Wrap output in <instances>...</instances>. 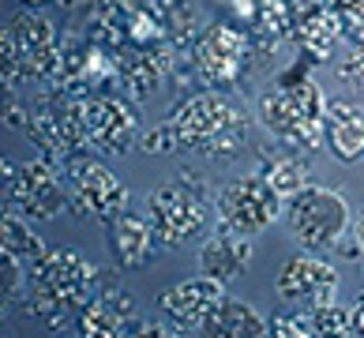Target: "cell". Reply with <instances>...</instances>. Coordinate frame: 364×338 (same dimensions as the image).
Segmentation results:
<instances>
[{
    "instance_id": "obj_28",
    "label": "cell",
    "mask_w": 364,
    "mask_h": 338,
    "mask_svg": "<svg viewBox=\"0 0 364 338\" xmlns=\"http://www.w3.org/2000/svg\"><path fill=\"white\" fill-rule=\"evenodd\" d=\"M334 16H338L342 38H349L353 46H364V0H357V4H349L342 11H334Z\"/></svg>"
},
{
    "instance_id": "obj_2",
    "label": "cell",
    "mask_w": 364,
    "mask_h": 338,
    "mask_svg": "<svg viewBox=\"0 0 364 338\" xmlns=\"http://www.w3.org/2000/svg\"><path fill=\"white\" fill-rule=\"evenodd\" d=\"M169 125L177 132L181 151H196V154H218L229 158L240 151L248 132V117L237 110L225 94H192L184 98L177 110L169 113Z\"/></svg>"
},
{
    "instance_id": "obj_16",
    "label": "cell",
    "mask_w": 364,
    "mask_h": 338,
    "mask_svg": "<svg viewBox=\"0 0 364 338\" xmlns=\"http://www.w3.org/2000/svg\"><path fill=\"white\" fill-rule=\"evenodd\" d=\"M169 53H173V46H166V49H117V60H120V83L117 87L132 102H146L161 87V72L169 68Z\"/></svg>"
},
{
    "instance_id": "obj_3",
    "label": "cell",
    "mask_w": 364,
    "mask_h": 338,
    "mask_svg": "<svg viewBox=\"0 0 364 338\" xmlns=\"http://www.w3.org/2000/svg\"><path fill=\"white\" fill-rule=\"evenodd\" d=\"M94 275H98V270H94V263L87 260V255L72 252V248L46 252V260H38V263L31 267L26 312L57 327L68 308H79L83 301H90Z\"/></svg>"
},
{
    "instance_id": "obj_17",
    "label": "cell",
    "mask_w": 364,
    "mask_h": 338,
    "mask_svg": "<svg viewBox=\"0 0 364 338\" xmlns=\"http://www.w3.org/2000/svg\"><path fill=\"white\" fill-rule=\"evenodd\" d=\"M323 135H327V147L334 158L360 162L364 158V110L353 102H327Z\"/></svg>"
},
{
    "instance_id": "obj_32",
    "label": "cell",
    "mask_w": 364,
    "mask_h": 338,
    "mask_svg": "<svg viewBox=\"0 0 364 338\" xmlns=\"http://www.w3.org/2000/svg\"><path fill=\"white\" fill-rule=\"evenodd\" d=\"M259 4L263 0H229V8H233V16L245 23V26H252L255 23V16H259Z\"/></svg>"
},
{
    "instance_id": "obj_20",
    "label": "cell",
    "mask_w": 364,
    "mask_h": 338,
    "mask_svg": "<svg viewBox=\"0 0 364 338\" xmlns=\"http://www.w3.org/2000/svg\"><path fill=\"white\" fill-rule=\"evenodd\" d=\"M210 338H263L271 334V323H267L252 305L237 301V297H222L218 308L207 316V323L199 327Z\"/></svg>"
},
{
    "instance_id": "obj_14",
    "label": "cell",
    "mask_w": 364,
    "mask_h": 338,
    "mask_svg": "<svg viewBox=\"0 0 364 338\" xmlns=\"http://www.w3.org/2000/svg\"><path fill=\"white\" fill-rule=\"evenodd\" d=\"M296 16H293V42L301 49V57H308L312 64H323L334 57V46H338V16L319 4V0H296Z\"/></svg>"
},
{
    "instance_id": "obj_10",
    "label": "cell",
    "mask_w": 364,
    "mask_h": 338,
    "mask_svg": "<svg viewBox=\"0 0 364 338\" xmlns=\"http://www.w3.org/2000/svg\"><path fill=\"white\" fill-rule=\"evenodd\" d=\"M64 181V166L53 158H34L8 177L4 196L11 203V211L26 214V218H57L68 207V184Z\"/></svg>"
},
{
    "instance_id": "obj_22",
    "label": "cell",
    "mask_w": 364,
    "mask_h": 338,
    "mask_svg": "<svg viewBox=\"0 0 364 338\" xmlns=\"http://www.w3.org/2000/svg\"><path fill=\"white\" fill-rule=\"evenodd\" d=\"M0 248L19 255L23 263H38V260H46V252H49L42 245V237H38L19 214H4V222H0Z\"/></svg>"
},
{
    "instance_id": "obj_4",
    "label": "cell",
    "mask_w": 364,
    "mask_h": 338,
    "mask_svg": "<svg viewBox=\"0 0 364 338\" xmlns=\"http://www.w3.org/2000/svg\"><path fill=\"white\" fill-rule=\"evenodd\" d=\"M146 218H151L161 245L181 248L184 241H192L207 229L210 218L207 188L199 184L196 173H181L177 181L161 184L146 196Z\"/></svg>"
},
{
    "instance_id": "obj_36",
    "label": "cell",
    "mask_w": 364,
    "mask_h": 338,
    "mask_svg": "<svg viewBox=\"0 0 364 338\" xmlns=\"http://www.w3.org/2000/svg\"><path fill=\"white\" fill-rule=\"evenodd\" d=\"M357 241H360V252H364V214H360V222H357Z\"/></svg>"
},
{
    "instance_id": "obj_37",
    "label": "cell",
    "mask_w": 364,
    "mask_h": 338,
    "mask_svg": "<svg viewBox=\"0 0 364 338\" xmlns=\"http://www.w3.org/2000/svg\"><path fill=\"white\" fill-rule=\"evenodd\" d=\"M23 4H34L38 8V4H60V0H23Z\"/></svg>"
},
{
    "instance_id": "obj_34",
    "label": "cell",
    "mask_w": 364,
    "mask_h": 338,
    "mask_svg": "<svg viewBox=\"0 0 364 338\" xmlns=\"http://www.w3.org/2000/svg\"><path fill=\"white\" fill-rule=\"evenodd\" d=\"M349 316H353V334H364V290L357 293V305L349 308Z\"/></svg>"
},
{
    "instance_id": "obj_5",
    "label": "cell",
    "mask_w": 364,
    "mask_h": 338,
    "mask_svg": "<svg viewBox=\"0 0 364 338\" xmlns=\"http://www.w3.org/2000/svg\"><path fill=\"white\" fill-rule=\"evenodd\" d=\"M286 222L308 252H331L349 229V203L323 184H304L286 199Z\"/></svg>"
},
{
    "instance_id": "obj_12",
    "label": "cell",
    "mask_w": 364,
    "mask_h": 338,
    "mask_svg": "<svg viewBox=\"0 0 364 338\" xmlns=\"http://www.w3.org/2000/svg\"><path fill=\"white\" fill-rule=\"evenodd\" d=\"M274 293L289 305H327L338 297V270L319 255H293L278 270Z\"/></svg>"
},
{
    "instance_id": "obj_18",
    "label": "cell",
    "mask_w": 364,
    "mask_h": 338,
    "mask_svg": "<svg viewBox=\"0 0 364 338\" xmlns=\"http://www.w3.org/2000/svg\"><path fill=\"white\" fill-rule=\"evenodd\" d=\"M252 263V237L233 233V229H222L214 233L203 248H199V270L218 282H233L240 270Z\"/></svg>"
},
{
    "instance_id": "obj_11",
    "label": "cell",
    "mask_w": 364,
    "mask_h": 338,
    "mask_svg": "<svg viewBox=\"0 0 364 338\" xmlns=\"http://www.w3.org/2000/svg\"><path fill=\"white\" fill-rule=\"evenodd\" d=\"M4 34L16 42L19 57L26 64V75L42 79V83H49V87H60L64 49H60L57 26H53L46 16H38V11H16Z\"/></svg>"
},
{
    "instance_id": "obj_26",
    "label": "cell",
    "mask_w": 364,
    "mask_h": 338,
    "mask_svg": "<svg viewBox=\"0 0 364 338\" xmlns=\"http://www.w3.org/2000/svg\"><path fill=\"white\" fill-rule=\"evenodd\" d=\"M26 286H31V275L23 270V260L0 248V297H4V305L26 301Z\"/></svg>"
},
{
    "instance_id": "obj_9",
    "label": "cell",
    "mask_w": 364,
    "mask_h": 338,
    "mask_svg": "<svg viewBox=\"0 0 364 338\" xmlns=\"http://www.w3.org/2000/svg\"><path fill=\"white\" fill-rule=\"evenodd\" d=\"M79 117H83L87 151L94 154L117 158L139 139L136 102H124L117 94H87V98H79Z\"/></svg>"
},
{
    "instance_id": "obj_33",
    "label": "cell",
    "mask_w": 364,
    "mask_h": 338,
    "mask_svg": "<svg viewBox=\"0 0 364 338\" xmlns=\"http://www.w3.org/2000/svg\"><path fill=\"white\" fill-rule=\"evenodd\" d=\"M4 125H8V128H26V125H31V113H26L23 105L8 102V110H4Z\"/></svg>"
},
{
    "instance_id": "obj_21",
    "label": "cell",
    "mask_w": 364,
    "mask_h": 338,
    "mask_svg": "<svg viewBox=\"0 0 364 338\" xmlns=\"http://www.w3.org/2000/svg\"><path fill=\"white\" fill-rule=\"evenodd\" d=\"M293 16H296V8L289 4V0H263L259 16H255V23L248 26L252 42L263 53H274L286 38H293Z\"/></svg>"
},
{
    "instance_id": "obj_38",
    "label": "cell",
    "mask_w": 364,
    "mask_h": 338,
    "mask_svg": "<svg viewBox=\"0 0 364 338\" xmlns=\"http://www.w3.org/2000/svg\"><path fill=\"white\" fill-rule=\"evenodd\" d=\"M60 4H83V0H60ZM87 4H94V0H87Z\"/></svg>"
},
{
    "instance_id": "obj_23",
    "label": "cell",
    "mask_w": 364,
    "mask_h": 338,
    "mask_svg": "<svg viewBox=\"0 0 364 338\" xmlns=\"http://www.w3.org/2000/svg\"><path fill=\"white\" fill-rule=\"evenodd\" d=\"M158 11H161V19H166V31H169V42L173 49L177 46H188V42H196V31H199V11L192 0H158Z\"/></svg>"
},
{
    "instance_id": "obj_19",
    "label": "cell",
    "mask_w": 364,
    "mask_h": 338,
    "mask_svg": "<svg viewBox=\"0 0 364 338\" xmlns=\"http://www.w3.org/2000/svg\"><path fill=\"white\" fill-rule=\"evenodd\" d=\"M259 177L274 188L282 199L301 192L308 184V154L296 147H263L259 151Z\"/></svg>"
},
{
    "instance_id": "obj_6",
    "label": "cell",
    "mask_w": 364,
    "mask_h": 338,
    "mask_svg": "<svg viewBox=\"0 0 364 338\" xmlns=\"http://www.w3.org/2000/svg\"><path fill=\"white\" fill-rule=\"evenodd\" d=\"M252 42L229 23L203 26L199 38L192 42V72L207 90H233L248 68Z\"/></svg>"
},
{
    "instance_id": "obj_7",
    "label": "cell",
    "mask_w": 364,
    "mask_h": 338,
    "mask_svg": "<svg viewBox=\"0 0 364 338\" xmlns=\"http://www.w3.org/2000/svg\"><path fill=\"white\" fill-rule=\"evenodd\" d=\"M214 211H218L222 229L255 237L274 226V218L282 214V196L255 173V177H237L222 184L218 196H214Z\"/></svg>"
},
{
    "instance_id": "obj_25",
    "label": "cell",
    "mask_w": 364,
    "mask_h": 338,
    "mask_svg": "<svg viewBox=\"0 0 364 338\" xmlns=\"http://www.w3.org/2000/svg\"><path fill=\"white\" fill-rule=\"evenodd\" d=\"M271 334L278 338H316L312 323V305H289L271 319Z\"/></svg>"
},
{
    "instance_id": "obj_15",
    "label": "cell",
    "mask_w": 364,
    "mask_h": 338,
    "mask_svg": "<svg viewBox=\"0 0 364 338\" xmlns=\"http://www.w3.org/2000/svg\"><path fill=\"white\" fill-rule=\"evenodd\" d=\"M158 233H154V226L151 218H146V211L143 214H117V218L109 222V248H113V260L120 270H136L143 263H151V255L158 252Z\"/></svg>"
},
{
    "instance_id": "obj_13",
    "label": "cell",
    "mask_w": 364,
    "mask_h": 338,
    "mask_svg": "<svg viewBox=\"0 0 364 338\" xmlns=\"http://www.w3.org/2000/svg\"><path fill=\"white\" fill-rule=\"evenodd\" d=\"M222 297H225V282L210 278V275H199V278L177 282L173 290L161 293V312L177 323V327L199 331L207 323V316L218 308Z\"/></svg>"
},
{
    "instance_id": "obj_27",
    "label": "cell",
    "mask_w": 364,
    "mask_h": 338,
    "mask_svg": "<svg viewBox=\"0 0 364 338\" xmlns=\"http://www.w3.org/2000/svg\"><path fill=\"white\" fill-rule=\"evenodd\" d=\"M312 323H316V338L319 334H334V338H342V334H353V316H349V308L342 305H312Z\"/></svg>"
},
{
    "instance_id": "obj_29",
    "label": "cell",
    "mask_w": 364,
    "mask_h": 338,
    "mask_svg": "<svg viewBox=\"0 0 364 338\" xmlns=\"http://www.w3.org/2000/svg\"><path fill=\"white\" fill-rule=\"evenodd\" d=\"M143 151L146 154H173V151H181V143H177V132H173V125L166 120V125H158L143 135Z\"/></svg>"
},
{
    "instance_id": "obj_24",
    "label": "cell",
    "mask_w": 364,
    "mask_h": 338,
    "mask_svg": "<svg viewBox=\"0 0 364 338\" xmlns=\"http://www.w3.org/2000/svg\"><path fill=\"white\" fill-rule=\"evenodd\" d=\"M128 323L132 319H124L120 312H113L105 301H94L79 312V334L83 338H117V334H128Z\"/></svg>"
},
{
    "instance_id": "obj_1",
    "label": "cell",
    "mask_w": 364,
    "mask_h": 338,
    "mask_svg": "<svg viewBox=\"0 0 364 338\" xmlns=\"http://www.w3.org/2000/svg\"><path fill=\"white\" fill-rule=\"evenodd\" d=\"M323 113H327V98H323L319 83L301 72L286 75L274 90H267L259 98V120L267 125V132L304 154H312L327 143Z\"/></svg>"
},
{
    "instance_id": "obj_35",
    "label": "cell",
    "mask_w": 364,
    "mask_h": 338,
    "mask_svg": "<svg viewBox=\"0 0 364 338\" xmlns=\"http://www.w3.org/2000/svg\"><path fill=\"white\" fill-rule=\"evenodd\" d=\"M319 4H327L331 11H342V8H349V4H357V0H319Z\"/></svg>"
},
{
    "instance_id": "obj_8",
    "label": "cell",
    "mask_w": 364,
    "mask_h": 338,
    "mask_svg": "<svg viewBox=\"0 0 364 338\" xmlns=\"http://www.w3.org/2000/svg\"><path fill=\"white\" fill-rule=\"evenodd\" d=\"M64 181H68L72 214H94V218H102V222H113L117 214L128 211V188L120 184L102 162H94L90 154L68 158Z\"/></svg>"
},
{
    "instance_id": "obj_31",
    "label": "cell",
    "mask_w": 364,
    "mask_h": 338,
    "mask_svg": "<svg viewBox=\"0 0 364 338\" xmlns=\"http://www.w3.org/2000/svg\"><path fill=\"white\" fill-rule=\"evenodd\" d=\"M342 79L364 90V46H353L349 60H342Z\"/></svg>"
},
{
    "instance_id": "obj_30",
    "label": "cell",
    "mask_w": 364,
    "mask_h": 338,
    "mask_svg": "<svg viewBox=\"0 0 364 338\" xmlns=\"http://www.w3.org/2000/svg\"><path fill=\"white\" fill-rule=\"evenodd\" d=\"M98 301H105V305L113 308V312H120L124 319H136V297H132L128 290H120V286H105Z\"/></svg>"
}]
</instances>
